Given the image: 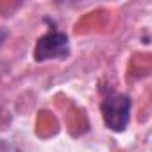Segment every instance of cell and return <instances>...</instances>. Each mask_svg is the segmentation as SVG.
<instances>
[{
	"instance_id": "cell-1",
	"label": "cell",
	"mask_w": 152,
	"mask_h": 152,
	"mask_svg": "<svg viewBox=\"0 0 152 152\" xmlns=\"http://www.w3.org/2000/svg\"><path fill=\"white\" fill-rule=\"evenodd\" d=\"M100 111H102V120H104L106 127L115 132H122L129 125L131 99L124 93L109 91L100 104Z\"/></svg>"
},
{
	"instance_id": "cell-2",
	"label": "cell",
	"mask_w": 152,
	"mask_h": 152,
	"mask_svg": "<svg viewBox=\"0 0 152 152\" xmlns=\"http://www.w3.org/2000/svg\"><path fill=\"white\" fill-rule=\"evenodd\" d=\"M70 41L64 32L48 31L43 34L34 47V59L36 61H50V59H63L68 56Z\"/></svg>"
}]
</instances>
